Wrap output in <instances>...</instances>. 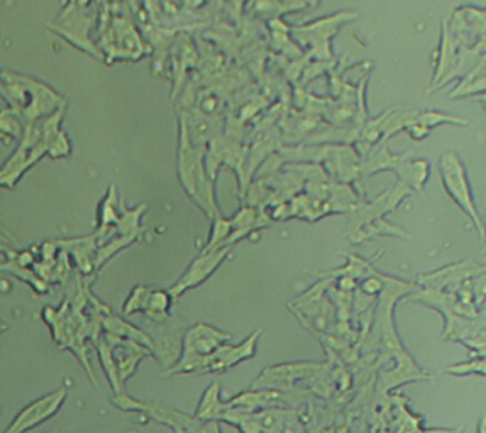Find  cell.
Listing matches in <instances>:
<instances>
[{"label":"cell","instance_id":"1","mask_svg":"<svg viewBox=\"0 0 486 433\" xmlns=\"http://www.w3.org/2000/svg\"><path fill=\"white\" fill-rule=\"evenodd\" d=\"M4 97L13 104V113L35 123L45 113L57 111L61 97L47 84L27 79L22 76L4 74Z\"/></svg>","mask_w":486,"mask_h":433},{"label":"cell","instance_id":"2","mask_svg":"<svg viewBox=\"0 0 486 433\" xmlns=\"http://www.w3.org/2000/svg\"><path fill=\"white\" fill-rule=\"evenodd\" d=\"M439 173H440L442 186H444L449 198L452 200V203L472 222L476 232L485 241V222L478 211L474 191L470 186V179H469L467 168L460 158V154L452 152V150L442 154L440 160H439Z\"/></svg>","mask_w":486,"mask_h":433},{"label":"cell","instance_id":"3","mask_svg":"<svg viewBox=\"0 0 486 433\" xmlns=\"http://www.w3.org/2000/svg\"><path fill=\"white\" fill-rule=\"evenodd\" d=\"M232 335L211 325L196 323L187 328L179 360L164 375H200L205 358L218 350Z\"/></svg>","mask_w":486,"mask_h":433},{"label":"cell","instance_id":"4","mask_svg":"<svg viewBox=\"0 0 486 433\" xmlns=\"http://www.w3.org/2000/svg\"><path fill=\"white\" fill-rule=\"evenodd\" d=\"M112 405L130 412V410H141L147 412L151 419L159 421L160 425H166L177 432H220L218 423L216 421H205L200 419L198 416H187L184 412L173 410V408H166L162 405L157 403H145L140 399H134L130 396H123V394H116L112 397Z\"/></svg>","mask_w":486,"mask_h":433},{"label":"cell","instance_id":"5","mask_svg":"<svg viewBox=\"0 0 486 433\" xmlns=\"http://www.w3.org/2000/svg\"><path fill=\"white\" fill-rule=\"evenodd\" d=\"M173 300L175 296L171 294V291H159V289H150L145 285H138L129 294L123 305V314L145 313V315L151 321L162 323L170 317V307Z\"/></svg>","mask_w":486,"mask_h":433},{"label":"cell","instance_id":"6","mask_svg":"<svg viewBox=\"0 0 486 433\" xmlns=\"http://www.w3.org/2000/svg\"><path fill=\"white\" fill-rule=\"evenodd\" d=\"M67 394H68V389L67 387H61V389L54 391V393L47 394V396L39 397L36 401H33L31 405H27L15 418V421L4 432H26V430L36 428L37 425H41L47 419H50V418L56 416V412L63 407V403L67 399Z\"/></svg>","mask_w":486,"mask_h":433},{"label":"cell","instance_id":"7","mask_svg":"<svg viewBox=\"0 0 486 433\" xmlns=\"http://www.w3.org/2000/svg\"><path fill=\"white\" fill-rule=\"evenodd\" d=\"M259 337H261V332H253L241 345L230 346L228 343H223L222 346H218L216 352H212L205 358L200 373H223L226 369H230V367H233V366H237L248 358H253L257 354Z\"/></svg>","mask_w":486,"mask_h":433},{"label":"cell","instance_id":"8","mask_svg":"<svg viewBox=\"0 0 486 433\" xmlns=\"http://www.w3.org/2000/svg\"><path fill=\"white\" fill-rule=\"evenodd\" d=\"M230 253V246H223V248H214L211 252H203L202 257H198L187 270L184 276L170 289L171 294L175 298H179L187 289H192L200 284H203L209 276L212 275L220 264L226 259V255Z\"/></svg>","mask_w":486,"mask_h":433},{"label":"cell","instance_id":"9","mask_svg":"<svg viewBox=\"0 0 486 433\" xmlns=\"http://www.w3.org/2000/svg\"><path fill=\"white\" fill-rule=\"evenodd\" d=\"M218 394H220V384L218 382L211 384V387L202 396L198 410H196V416L200 419L216 421V419L222 418V414L228 407H226V401H222Z\"/></svg>","mask_w":486,"mask_h":433},{"label":"cell","instance_id":"10","mask_svg":"<svg viewBox=\"0 0 486 433\" xmlns=\"http://www.w3.org/2000/svg\"><path fill=\"white\" fill-rule=\"evenodd\" d=\"M398 170L399 173L403 171V182H407V186L417 188V191L422 190L429 175V168L426 160H403Z\"/></svg>","mask_w":486,"mask_h":433},{"label":"cell","instance_id":"11","mask_svg":"<svg viewBox=\"0 0 486 433\" xmlns=\"http://www.w3.org/2000/svg\"><path fill=\"white\" fill-rule=\"evenodd\" d=\"M417 121L424 123L426 127L433 129V127H439L442 123H448V125H467V119H454L450 115L446 113H440V111H424V113H417Z\"/></svg>","mask_w":486,"mask_h":433},{"label":"cell","instance_id":"12","mask_svg":"<svg viewBox=\"0 0 486 433\" xmlns=\"http://www.w3.org/2000/svg\"><path fill=\"white\" fill-rule=\"evenodd\" d=\"M444 373L449 375H470V373H478V375H486V358L481 360H474V362H463V364H456L446 367Z\"/></svg>","mask_w":486,"mask_h":433},{"label":"cell","instance_id":"13","mask_svg":"<svg viewBox=\"0 0 486 433\" xmlns=\"http://www.w3.org/2000/svg\"><path fill=\"white\" fill-rule=\"evenodd\" d=\"M476 432H486V416L485 418H481V421L478 423V428H476Z\"/></svg>","mask_w":486,"mask_h":433}]
</instances>
